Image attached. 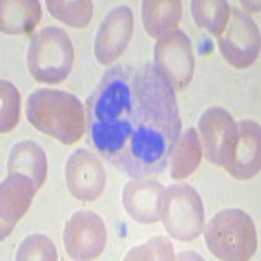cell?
Returning a JSON list of instances; mask_svg holds the SVG:
<instances>
[{"label": "cell", "mask_w": 261, "mask_h": 261, "mask_svg": "<svg viewBox=\"0 0 261 261\" xmlns=\"http://www.w3.org/2000/svg\"><path fill=\"white\" fill-rule=\"evenodd\" d=\"M0 6V29L9 36L30 34L41 20L38 0H3Z\"/></svg>", "instance_id": "cell-16"}, {"label": "cell", "mask_w": 261, "mask_h": 261, "mask_svg": "<svg viewBox=\"0 0 261 261\" xmlns=\"http://www.w3.org/2000/svg\"><path fill=\"white\" fill-rule=\"evenodd\" d=\"M132 124L118 170L134 179L158 175L180 137L181 120L175 90L151 63L132 79Z\"/></svg>", "instance_id": "cell-1"}, {"label": "cell", "mask_w": 261, "mask_h": 261, "mask_svg": "<svg viewBox=\"0 0 261 261\" xmlns=\"http://www.w3.org/2000/svg\"><path fill=\"white\" fill-rule=\"evenodd\" d=\"M197 127L205 158L225 169L230 166L238 141V123H235L231 114L223 107H209L200 116Z\"/></svg>", "instance_id": "cell-8"}, {"label": "cell", "mask_w": 261, "mask_h": 261, "mask_svg": "<svg viewBox=\"0 0 261 261\" xmlns=\"http://www.w3.org/2000/svg\"><path fill=\"white\" fill-rule=\"evenodd\" d=\"M204 235L212 255L221 260H248L257 249L255 223L242 209H223L214 214L205 226Z\"/></svg>", "instance_id": "cell-4"}, {"label": "cell", "mask_w": 261, "mask_h": 261, "mask_svg": "<svg viewBox=\"0 0 261 261\" xmlns=\"http://www.w3.org/2000/svg\"><path fill=\"white\" fill-rule=\"evenodd\" d=\"M158 216L170 237L176 241H193L204 228V204L190 184H172L163 190L158 200Z\"/></svg>", "instance_id": "cell-6"}, {"label": "cell", "mask_w": 261, "mask_h": 261, "mask_svg": "<svg viewBox=\"0 0 261 261\" xmlns=\"http://www.w3.org/2000/svg\"><path fill=\"white\" fill-rule=\"evenodd\" d=\"M27 119L42 134L71 145L85 132V111L76 95L64 90L37 89L28 97Z\"/></svg>", "instance_id": "cell-3"}, {"label": "cell", "mask_w": 261, "mask_h": 261, "mask_svg": "<svg viewBox=\"0 0 261 261\" xmlns=\"http://www.w3.org/2000/svg\"><path fill=\"white\" fill-rule=\"evenodd\" d=\"M127 65L110 68L86 101L88 137L95 151L119 169L132 132V79Z\"/></svg>", "instance_id": "cell-2"}, {"label": "cell", "mask_w": 261, "mask_h": 261, "mask_svg": "<svg viewBox=\"0 0 261 261\" xmlns=\"http://www.w3.org/2000/svg\"><path fill=\"white\" fill-rule=\"evenodd\" d=\"M141 18L149 36L160 39L176 30L181 18V3L179 0H145Z\"/></svg>", "instance_id": "cell-17"}, {"label": "cell", "mask_w": 261, "mask_h": 261, "mask_svg": "<svg viewBox=\"0 0 261 261\" xmlns=\"http://www.w3.org/2000/svg\"><path fill=\"white\" fill-rule=\"evenodd\" d=\"M202 158V146L195 128H187L180 135L170 158V176L183 180L195 172Z\"/></svg>", "instance_id": "cell-19"}, {"label": "cell", "mask_w": 261, "mask_h": 261, "mask_svg": "<svg viewBox=\"0 0 261 261\" xmlns=\"http://www.w3.org/2000/svg\"><path fill=\"white\" fill-rule=\"evenodd\" d=\"M65 183L74 199L93 201L103 192L106 171L94 153L85 148L76 149L65 162Z\"/></svg>", "instance_id": "cell-11"}, {"label": "cell", "mask_w": 261, "mask_h": 261, "mask_svg": "<svg viewBox=\"0 0 261 261\" xmlns=\"http://www.w3.org/2000/svg\"><path fill=\"white\" fill-rule=\"evenodd\" d=\"M38 186L24 174H8L0 186V227L4 241L29 209Z\"/></svg>", "instance_id": "cell-13"}, {"label": "cell", "mask_w": 261, "mask_h": 261, "mask_svg": "<svg viewBox=\"0 0 261 261\" xmlns=\"http://www.w3.org/2000/svg\"><path fill=\"white\" fill-rule=\"evenodd\" d=\"M154 65L174 90H183L193 77L195 58L186 33L176 29L157 41Z\"/></svg>", "instance_id": "cell-9"}, {"label": "cell", "mask_w": 261, "mask_h": 261, "mask_svg": "<svg viewBox=\"0 0 261 261\" xmlns=\"http://www.w3.org/2000/svg\"><path fill=\"white\" fill-rule=\"evenodd\" d=\"M125 260H175L172 243L165 237H154L144 244L135 247L127 253Z\"/></svg>", "instance_id": "cell-24"}, {"label": "cell", "mask_w": 261, "mask_h": 261, "mask_svg": "<svg viewBox=\"0 0 261 261\" xmlns=\"http://www.w3.org/2000/svg\"><path fill=\"white\" fill-rule=\"evenodd\" d=\"M134 34V13L127 6L111 9L101 22L94 39L98 63L110 65L120 58Z\"/></svg>", "instance_id": "cell-12"}, {"label": "cell", "mask_w": 261, "mask_h": 261, "mask_svg": "<svg viewBox=\"0 0 261 261\" xmlns=\"http://www.w3.org/2000/svg\"><path fill=\"white\" fill-rule=\"evenodd\" d=\"M58 258L57 249L53 242L42 234H33L21 242L16 252V260H45L54 261Z\"/></svg>", "instance_id": "cell-23"}, {"label": "cell", "mask_w": 261, "mask_h": 261, "mask_svg": "<svg viewBox=\"0 0 261 261\" xmlns=\"http://www.w3.org/2000/svg\"><path fill=\"white\" fill-rule=\"evenodd\" d=\"M0 132L8 134L20 119V93L9 81H0Z\"/></svg>", "instance_id": "cell-22"}, {"label": "cell", "mask_w": 261, "mask_h": 261, "mask_svg": "<svg viewBox=\"0 0 261 261\" xmlns=\"http://www.w3.org/2000/svg\"><path fill=\"white\" fill-rule=\"evenodd\" d=\"M27 60L30 74L38 83H63L71 73L74 60L71 38L62 28H42L32 37Z\"/></svg>", "instance_id": "cell-5"}, {"label": "cell", "mask_w": 261, "mask_h": 261, "mask_svg": "<svg viewBox=\"0 0 261 261\" xmlns=\"http://www.w3.org/2000/svg\"><path fill=\"white\" fill-rule=\"evenodd\" d=\"M191 12L200 29L220 37L227 27L231 9L223 0H195L191 3Z\"/></svg>", "instance_id": "cell-20"}, {"label": "cell", "mask_w": 261, "mask_h": 261, "mask_svg": "<svg viewBox=\"0 0 261 261\" xmlns=\"http://www.w3.org/2000/svg\"><path fill=\"white\" fill-rule=\"evenodd\" d=\"M107 231L103 220L92 211L71 216L64 226V248L73 260H93L103 252Z\"/></svg>", "instance_id": "cell-10"}, {"label": "cell", "mask_w": 261, "mask_h": 261, "mask_svg": "<svg viewBox=\"0 0 261 261\" xmlns=\"http://www.w3.org/2000/svg\"><path fill=\"white\" fill-rule=\"evenodd\" d=\"M48 12L72 28H85L93 16V3L89 0H48L46 2Z\"/></svg>", "instance_id": "cell-21"}, {"label": "cell", "mask_w": 261, "mask_h": 261, "mask_svg": "<svg viewBox=\"0 0 261 261\" xmlns=\"http://www.w3.org/2000/svg\"><path fill=\"white\" fill-rule=\"evenodd\" d=\"M223 59L237 69L249 68L260 53V32L255 21L239 8L232 9L227 27L218 37Z\"/></svg>", "instance_id": "cell-7"}, {"label": "cell", "mask_w": 261, "mask_h": 261, "mask_svg": "<svg viewBox=\"0 0 261 261\" xmlns=\"http://www.w3.org/2000/svg\"><path fill=\"white\" fill-rule=\"evenodd\" d=\"M163 190L151 176L128 181L123 190V205L130 218L144 225L158 222V200Z\"/></svg>", "instance_id": "cell-15"}, {"label": "cell", "mask_w": 261, "mask_h": 261, "mask_svg": "<svg viewBox=\"0 0 261 261\" xmlns=\"http://www.w3.org/2000/svg\"><path fill=\"white\" fill-rule=\"evenodd\" d=\"M261 132L260 125L253 120L238 122V141L234 158L227 172L238 180L251 179L261 167Z\"/></svg>", "instance_id": "cell-14"}, {"label": "cell", "mask_w": 261, "mask_h": 261, "mask_svg": "<svg viewBox=\"0 0 261 261\" xmlns=\"http://www.w3.org/2000/svg\"><path fill=\"white\" fill-rule=\"evenodd\" d=\"M8 174H24L41 187L47 176V158L36 141L25 140L16 144L9 153Z\"/></svg>", "instance_id": "cell-18"}]
</instances>
